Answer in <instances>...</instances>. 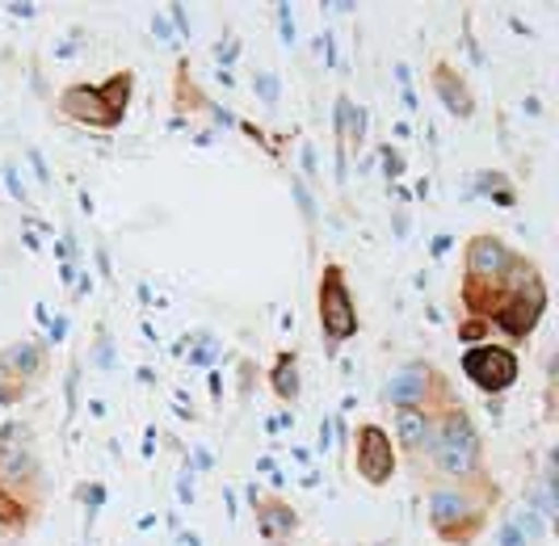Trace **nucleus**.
<instances>
[{
  "label": "nucleus",
  "instance_id": "22",
  "mask_svg": "<svg viewBox=\"0 0 559 546\" xmlns=\"http://www.w3.org/2000/svg\"><path fill=\"white\" fill-rule=\"evenodd\" d=\"M383 168H388V177H400V173H404V156H400V152H395V147H383Z\"/></svg>",
  "mask_w": 559,
  "mask_h": 546
},
{
  "label": "nucleus",
  "instance_id": "21",
  "mask_svg": "<svg viewBox=\"0 0 559 546\" xmlns=\"http://www.w3.org/2000/svg\"><path fill=\"white\" fill-rule=\"evenodd\" d=\"M497 538H501V546H531L522 534H518V525H513V521H504L501 530H497Z\"/></svg>",
  "mask_w": 559,
  "mask_h": 546
},
{
  "label": "nucleus",
  "instance_id": "33",
  "mask_svg": "<svg viewBox=\"0 0 559 546\" xmlns=\"http://www.w3.org/2000/svg\"><path fill=\"white\" fill-rule=\"evenodd\" d=\"M63 332H68V324H63V320H56V324H51V341H63Z\"/></svg>",
  "mask_w": 559,
  "mask_h": 546
},
{
  "label": "nucleus",
  "instance_id": "15",
  "mask_svg": "<svg viewBox=\"0 0 559 546\" xmlns=\"http://www.w3.org/2000/svg\"><path fill=\"white\" fill-rule=\"evenodd\" d=\"M0 525H4V530H26L29 525L26 500H17L13 488H4V484H0Z\"/></svg>",
  "mask_w": 559,
  "mask_h": 546
},
{
  "label": "nucleus",
  "instance_id": "18",
  "mask_svg": "<svg viewBox=\"0 0 559 546\" xmlns=\"http://www.w3.org/2000/svg\"><path fill=\"white\" fill-rule=\"evenodd\" d=\"M513 525H518V534H522L526 543H538V538H543V521H538V513H531V509H522V513L513 518Z\"/></svg>",
  "mask_w": 559,
  "mask_h": 546
},
{
  "label": "nucleus",
  "instance_id": "3",
  "mask_svg": "<svg viewBox=\"0 0 559 546\" xmlns=\"http://www.w3.org/2000/svg\"><path fill=\"white\" fill-rule=\"evenodd\" d=\"M429 521L447 543L467 546L484 530V505L467 488H433L429 491Z\"/></svg>",
  "mask_w": 559,
  "mask_h": 546
},
{
  "label": "nucleus",
  "instance_id": "1",
  "mask_svg": "<svg viewBox=\"0 0 559 546\" xmlns=\"http://www.w3.org/2000/svg\"><path fill=\"white\" fill-rule=\"evenodd\" d=\"M131 88H135V76H131V72H114L102 88L72 84V88H63V93H59V114H68L72 122H88V127L114 131V127L127 118Z\"/></svg>",
  "mask_w": 559,
  "mask_h": 546
},
{
  "label": "nucleus",
  "instance_id": "8",
  "mask_svg": "<svg viewBox=\"0 0 559 546\" xmlns=\"http://www.w3.org/2000/svg\"><path fill=\"white\" fill-rule=\"evenodd\" d=\"M358 475H362L366 484H374V488H383L395 475L392 437L383 434L379 425H362L358 429Z\"/></svg>",
  "mask_w": 559,
  "mask_h": 546
},
{
  "label": "nucleus",
  "instance_id": "24",
  "mask_svg": "<svg viewBox=\"0 0 559 546\" xmlns=\"http://www.w3.org/2000/svg\"><path fill=\"white\" fill-rule=\"evenodd\" d=\"M257 88H261V97H265L270 106L278 102V81H274V76H257Z\"/></svg>",
  "mask_w": 559,
  "mask_h": 546
},
{
  "label": "nucleus",
  "instance_id": "23",
  "mask_svg": "<svg viewBox=\"0 0 559 546\" xmlns=\"http://www.w3.org/2000/svg\"><path fill=\"white\" fill-rule=\"evenodd\" d=\"M278 29L282 38H286V47L295 43V22H290V4H278Z\"/></svg>",
  "mask_w": 559,
  "mask_h": 546
},
{
  "label": "nucleus",
  "instance_id": "11",
  "mask_svg": "<svg viewBox=\"0 0 559 546\" xmlns=\"http://www.w3.org/2000/svg\"><path fill=\"white\" fill-rule=\"evenodd\" d=\"M433 434H438V416L429 408H400L395 412V437H400V450L408 454H420L433 446Z\"/></svg>",
  "mask_w": 559,
  "mask_h": 546
},
{
  "label": "nucleus",
  "instance_id": "20",
  "mask_svg": "<svg viewBox=\"0 0 559 546\" xmlns=\"http://www.w3.org/2000/svg\"><path fill=\"white\" fill-rule=\"evenodd\" d=\"M290 190H295V202H299V211H304V218H316V202H311V193H308V186H304V181H295V186H290Z\"/></svg>",
  "mask_w": 559,
  "mask_h": 546
},
{
  "label": "nucleus",
  "instance_id": "12",
  "mask_svg": "<svg viewBox=\"0 0 559 546\" xmlns=\"http://www.w3.org/2000/svg\"><path fill=\"white\" fill-rule=\"evenodd\" d=\"M252 496V509H257V525H261V534L265 538H274L278 543L282 534H295V525H299V513L278 500V496H257V488L249 491Z\"/></svg>",
  "mask_w": 559,
  "mask_h": 546
},
{
  "label": "nucleus",
  "instance_id": "4",
  "mask_svg": "<svg viewBox=\"0 0 559 546\" xmlns=\"http://www.w3.org/2000/svg\"><path fill=\"white\" fill-rule=\"evenodd\" d=\"M320 332L329 345H341L358 332V307H354V295H349V282H345V270L341 265H324L320 270Z\"/></svg>",
  "mask_w": 559,
  "mask_h": 546
},
{
  "label": "nucleus",
  "instance_id": "25",
  "mask_svg": "<svg viewBox=\"0 0 559 546\" xmlns=\"http://www.w3.org/2000/svg\"><path fill=\"white\" fill-rule=\"evenodd\" d=\"M215 354H219V345H215V341H206V349L190 354V361H194V366H211V361H215Z\"/></svg>",
  "mask_w": 559,
  "mask_h": 546
},
{
  "label": "nucleus",
  "instance_id": "17",
  "mask_svg": "<svg viewBox=\"0 0 559 546\" xmlns=\"http://www.w3.org/2000/svg\"><path fill=\"white\" fill-rule=\"evenodd\" d=\"M29 395V382L22 375H13L9 366H4V357H0V408H13V404H22Z\"/></svg>",
  "mask_w": 559,
  "mask_h": 546
},
{
  "label": "nucleus",
  "instance_id": "9",
  "mask_svg": "<svg viewBox=\"0 0 559 546\" xmlns=\"http://www.w3.org/2000/svg\"><path fill=\"white\" fill-rule=\"evenodd\" d=\"M513 257H518V252L504 245L501 236H488V232L472 236V240H467V248H463V261H467V277H484V282H501Z\"/></svg>",
  "mask_w": 559,
  "mask_h": 546
},
{
  "label": "nucleus",
  "instance_id": "14",
  "mask_svg": "<svg viewBox=\"0 0 559 546\" xmlns=\"http://www.w3.org/2000/svg\"><path fill=\"white\" fill-rule=\"evenodd\" d=\"M4 366L13 370V375H22V379H38L43 370H47V349L38 345V341H17V345H9L4 349Z\"/></svg>",
  "mask_w": 559,
  "mask_h": 546
},
{
  "label": "nucleus",
  "instance_id": "5",
  "mask_svg": "<svg viewBox=\"0 0 559 546\" xmlns=\"http://www.w3.org/2000/svg\"><path fill=\"white\" fill-rule=\"evenodd\" d=\"M518 370H522L518 354L504 349V345H492V341H479V345H472L463 354V375H467V382H476L479 391H488V395L509 391L518 382Z\"/></svg>",
  "mask_w": 559,
  "mask_h": 546
},
{
  "label": "nucleus",
  "instance_id": "13",
  "mask_svg": "<svg viewBox=\"0 0 559 546\" xmlns=\"http://www.w3.org/2000/svg\"><path fill=\"white\" fill-rule=\"evenodd\" d=\"M433 88H438L442 106H447L454 118H472V114H476V97H472V88L463 84V76H459L450 63H433Z\"/></svg>",
  "mask_w": 559,
  "mask_h": 546
},
{
  "label": "nucleus",
  "instance_id": "26",
  "mask_svg": "<svg viewBox=\"0 0 559 546\" xmlns=\"http://www.w3.org/2000/svg\"><path fill=\"white\" fill-rule=\"evenodd\" d=\"M93 361H97V366H110V361H114V357H110V336H106V332L97 336V354H93Z\"/></svg>",
  "mask_w": 559,
  "mask_h": 546
},
{
  "label": "nucleus",
  "instance_id": "2",
  "mask_svg": "<svg viewBox=\"0 0 559 546\" xmlns=\"http://www.w3.org/2000/svg\"><path fill=\"white\" fill-rule=\"evenodd\" d=\"M433 466L450 479H472L479 475V434L472 416L463 408H447L438 416V434H433Z\"/></svg>",
  "mask_w": 559,
  "mask_h": 546
},
{
  "label": "nucleus",
  "instance_id": "27",
  "mask_svg": "<svg viewBox=\"0 0 559 546\" xmlns=\"http://www.w3.org/2000/svg\"><path fill=\"white\" fill-rule=\"evenodd\" d=\"M168 13H173V22L181 26V34H190V17H186V9H181V4H173Z\"/></svg>",
  "mask_w": 559,
  "mask_h": 546
},
{
  "label": "nucleus",
  "instance_id": "34",
  "mask_svg": "<svg viewBox=\"0 0 559 546\" xmlns=\"http://www.w3.org/2000/svg\"><path fill=\"white\" fill-rule=\"evenodd\" d=\"M374 546H388V543H374Z\"/></svg>",
  "mask_w": 559,
  "mask_h": 546
},
{
  "label": "nucleus",
  "instance_id": "31",
  "mask_svg": "<svg viewBox=\"0 0 559 546\" xmlns=\"http://www.w3.org/2000/svg\"><path fill=\"white\" fill-rule=\"evenodd\" d=\"M9 13H17V17H34L38 9H34V4H9Z\"/></svg>",
  "mask_w": 559,
  "mask_h": 546
},
{
  "label": "nucleus",
  "instance_id": "19",
  "mask_svg": "<svg viewBox=\"0 0 559 546\" xmlns=\"http://www.w3.org/2000/svg\"><path fill=\"white\" fill-rule=\"evenodd\" d=\"M484 332H488V320H476V316H472L467 324L459 328V341H467V345H479V336H484Z\"/></svg>",
  "mask_w": 559,
  "mask_h": 546
},
{
  "label": "nucleus",
  "instance_id": "10",
  "mask_svg": "<svg viewBox=\"0 0 559 546\" xmlns=\"http://www.w3.org/2000/svg\"><path fill=\"white\" fill-rule=\"evenodd\" d=\"M433 387H438V375L429 366H404V370H395L392 379H388L383 400L395 404V408H425Z\"/></svg>",
  "mask_w": 559,
  "mask_h": 546
},
{
  "label": "nucleus",
  "instance_id": "28",
  "mask_svg": "<svg viewBox=\"0 0 559 546\" xmlns=\"http://www.w3.org/2000/svg\"><path fill=\"white\" fill-rule=\"evenodd\" d=\"M211 118H215L219 127H231V122H236V118H231V109H219V106H211Z\"/></svg>",
  "mask_w": 559,
  "mask_h": 546
},
{
  "label": "nucleus",
  "instance_id": "7",
  "mask_svg": "<svg viewBox=\"0 0 559 546\" xmlns=\"http://www.w3.org/2000/svg\"><path fill=\"white\" fill-rule=\"evenodd\" d=\"M543 311H547V286H543V277H534L522 290L501 295L497 311L488 316V324L504 328L513 341H526L534 328H538V320H543Z\"/></svg>",
  "mask_w": 559,
  "mask_h": 546
},
{
  "label": "nucleus",
  "instance_id": "30",
  "mask_svg": "<svg viewBox=\"0 0 559 546\" xmlns=\"http://www.w3.org/2000/svg\"><path fill=\"white\" fill-rule=\"evenodd\" d=\"M329 446H333V425L324 420V425H320V450H329Z\"/></svg>",
  "mask_w": 559,
  "mask_h": 546
},
{
  "label": "nucleus",
  "instance_id": "6",
  "mask_svg": "<svg viewBox=\"0 0 559 546\" xmlns=\"http://www.w3.org/2000/svg\"><path fill=\"white\" fill-rule=\"evenodd\" d=\"M43 466H38V450H34V434L22 420L0 425V484L17 488V484H38Z\"/></svg>",
  "mask_w": 559,
  "mask_h": 546
},
{
  "label": "nucleus",
  "instance_id": "16",
  "mask_svg": "<svg viewBox=\"0 0 559 546\" xmlns=\"http://www.w3.org/2000/svg\"><path fill=\"white\" fill-rule=\"evenodd\" d=\"M274 395L278 400H299V370H295V354H282L274 366Z\"/></svg>",
  "mask_w": 559,
  "mask_h": 546
},
{
  "label": "nucleus",
  "instance_id": "29",
  "mask_svg": "<svg viewBox=\"0 0 559 546\" xmlns=\"http://www.w3.org/2000/svg\"><path fill=\"white\" fill-rule=\"evenodd\" d=\"M236 55H240V47H236V43H227V47H219V63H231V59H236Z\"/></svg>",
  "mask_w": 559,
  "mask_h": 546
},
{
  "label": "nucleus",
  "instance_id": "32",
  "mask_svg": "<svg viewBox=\"0 0 559 546\" xmlns=\"http://www.w3.org/2000/svg\"><path fill=\"white\" fill-rule=\"evenodd\" d=\"M447 248H450V236H438L433 240V257H447Z\"/></svg>",
  "mask_w": 559,
  "mask_h": 546
}]
</instances>
